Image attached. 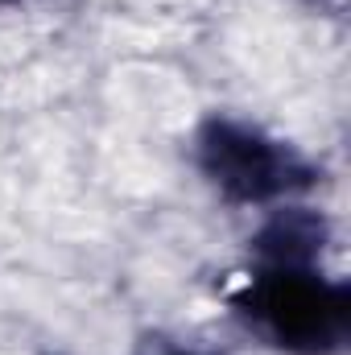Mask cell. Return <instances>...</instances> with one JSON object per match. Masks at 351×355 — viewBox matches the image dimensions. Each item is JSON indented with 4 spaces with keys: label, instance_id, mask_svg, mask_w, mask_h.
Returning <instances> with one entry per match:
<instances>
[{
    "label": "cell",
    "instance_id": "1",
    "mask_svg": "<svg viewBox=\"0 0 351 355\" xmlns=\"http://www.w3.org/2000/svg\"><path fill=\"white\" fill-rule=\"evenodd\" d=\"M232 314L281 355H343L351 339V289L323 265H252Z\"/></svg>",
    "mask_w": 351,
    "mask_h": 355
},
{
    "label": "cell",
    "instance_id": "2",
    "mask_svg": "<svg viewBox=\"0 0 351 355\" xmlns=\"http://www.w3.org/2000/svg\"><path fill=\"white\" fill-rule=\"evenodd\" d=\"M190 166L211 194L240 211H273L314 190L318 166L257 120L211 112L190 137Z\"/></svg>",
    "mask_w": 351,
    "mask_h": 355
},
{
    "label": "cell",
    "instance_id": "3",
    "mask_svg": "<svg viewBox=\"0 0 351 355\" xmlns=\"http://www.w3.org/2000/svg\"><path fill=\"white\" fill-rule=\"evenodd\" d=\"M149 355H198V352H186V347H157V352Z\"/></svg>",
    "mask_w": 351,
    "mask_h": 355
},
{
    "label": "cell",
    "instance_id": "4",
    "mask_svg": "<svg viewBox=\"0 0 351 355\" xmlns=\"http://www.w3.org/2000/svg\"><path fill=\"white\" fill-rule=\"evenodd\" d=\"M0 4H17V0H0Z\"/></svg>",
    "mask_w": 351,
    "mask_h": 355
}]
</instances>
